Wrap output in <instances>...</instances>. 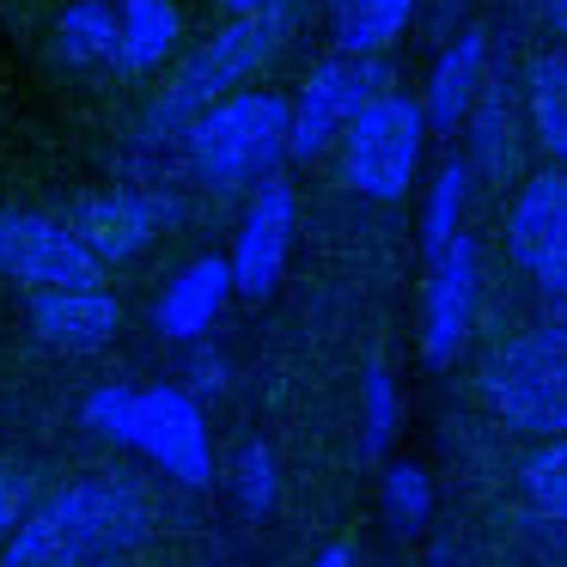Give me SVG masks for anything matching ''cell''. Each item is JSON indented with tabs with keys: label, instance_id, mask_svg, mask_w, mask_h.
I'll use <instances>...</instances> for the list:
<instances>
[{
	"label": "cell",
	"instance_id": "cell-1",
	"mask_svg": "<svg viewBox=\"0 0 567 567\" xmlns=\"http://www.w3.org/2000/svg\"><path fill=\"white\" fill-rule=\"evenodd\" d=\"M153 530V501L128 476H80L31 506V518L0 549V567H92L141 549Z\"/></svg>",
	"mask_w": 567,
	"mask_h": 567
},
{
	"label": "cell",
	"instance_id": "cell-2",
	"mask_svg": "<svg viewBox=\"0 0 567 567\" xmlns=\"http://www.w3.org/2000/svg\"><path fill=\"white\" fill-rule=\"evenodd\" d=\"M189 177L214 196H238L250 189L257 196L269 177H281V159H293V99L269 86H250L238 99L214 104L208 116L177 135Z\"/></svg>",
	"mask_w": 567,
	"mask_h": 567
},
{
	"label": "cell",
	"instance_id": "cell-3",
	"mask_svg": "<svg viewBox=\"0 0 567 567\" xmlns=\"http://www.w3.org/2000/svg\"><path fill=\"white\" fill-rule=\"evenodd\" d=\"M287 43V7L281 13H257V19H226L214 38H202L196 50L177 62V74L159 86V99L147 104V141H177L196 116H208L214 104L250 92V80L281 55Z\"/></svg>",
	"mask_w": 567,
	"mask_h": 567
},
{
	"label": "cell",
	"instance_id": "cell-4",
	"mask_svg": "<svg viewBox=\"0 0 567 567\" xmlns=\"http://www.w3.org/2000/svg\"><path fill=\"white\" fill-rule=\"evenodd\" d=\"M488 415L530 440H567V323H543L501 342L476 372Z\"/></svg>",
	"mask_w": 567,
	"mask_h": 567
},
{
	"label": "cell",
	"instance_id": "cell-5",
	"mask_svg": "<svg viewBox=\"0 0 567 567\" xmlns=\"http://www.w3.org/2000/svg\"><path fill=\"white\" fill-rule=\"evenodd\" d=\"M427 111L409 92H391L372 111H360V123L342 135L336 165H342V184L367 202H403L409 184L421 177V153H427Z\"/></svg>",
	"mask_w": 567,
	"mask_h": 567
},
{
	"label": "cell",
	"instance_id": "cell-6",
	"mask_svg": "<svg viewBox=\"0 0 567 567\" xmlns=\"http://www.w3.org/2000/svg\"><path fill=\"white\" fill-rule=\"evenodd\" d=\"M379 99H391L384 55H323L306 74V86L293 92V159H323L330 147H342L360 111H372Z\"/></svg>",
	"mask_w": 567,
	"mask_h": 567
},
{
	"label": "cell",
	"instance_id": "cell-7",
	"mask_svg": "<svg viewBox=\"0 0 567 567\" xmlns=\"http://www.w3.org/2000/svg\"><path fill=\"white\" fill-rule=\"evenodd\" d=\"M506 257L525 281H537L543 299L567 293V172L549 165V172L525 177L506 208Z\"/></svg>",
	"mask_w": 567,
	"mask_h": 567
},
{
	"label": "cell",
	"instance_id": "cell-8",
	"mask_svg": "<svg viewBox=\"0 0 567 567\" xmlns=\"http://www.w3.org/2000/svg\"><path fill=\"white\" fill-rule=\"evenodd\" d=\"M0 275L25 281L31 293L104 287V262L80 245L74 220L55 214H0Z\"/></svg>",
	"mask_w": 567,
	"mask_h": 567
},
{
	"label": "cell",
	"instance_id": "cell-9",
	"mask_svg": "<svg viewBox=\"0 0 567 567\" xmlns=\"http://www.w3.org/2000/svg\"><path fill=\"white\" fill-rule=\"evenodd\" d=\"M476 306H482V245L457 238L452 250L427 262L421 281V360L427 367H452L464 354L470 330H476Z\"/></svg>",
	"mask_w": 567,
	"mask_h": 567
},
{
	"label": "cell",
	"instance_id": "cell-10",
	"mask_svg": "<svg viewBox=\"0 0 567 567\" xmlns=\"http://www.w3.org/2000/svg\"><path fill=\"white\" fill-rule=\"evenodd\" d=\"M128 445L184 488H202L214 476V440H208V421H202V396H189L184 384L141 391V415Z\"/></svg>",
	"mask_w": 567,
	"mask_h": 567
},
{
	"label": "cell",
	"instance_id": "cell-11",
	"mask_svg": "<svg viewBox=\"0 0 567 567\" xmlns=\"http://www.w3.org/2000/svg\"><path fill=\"white\" fill-rule=\"evenodd\" d=\"M293 226H299V202L287 177H269L257 196L245 202V220L233 238V281L245 299H269L281 287L287 250H293Z\"/></svg>",
	"mask_w": 567,
	"mask_h": 567
},
{
	"label": "cell",
	"instance_id": "cell-12",
	"mask_svg": "<svg viewBox=\"0 0 567 567\" xmlns=\"http://www.w3.org/2000/svg\"><path fill=\"white\" fill-rule=\"evenodd\" d=\"M172 220H177V208L159 189H104V196H86L74 208L80 245H86L104 269H111V262H135Z\"/></svg>",
	"mask_w": 567,
	"mask_h": 567
},
{
	"label": "cell",
	"instance_id": "cell-13",
	"mask_svg": "<svg viewBox=\"0 0 567 567\" xmlns=\"http://www.w3.org/2000/svg\"><path fill=\"white\" fill-rule=\"evenodd\" d=\"M233 293H238L233 257H214V250L208 257H189L184 269L159 287V299H153V330H159L165 342H202V336L214 330V318L233 306Z\"/></svg>",
	"mask_w": 567,
	"mask_h": 567
},
{
	"label": "cell",
	"instance_id": "cell-14",
	"mask_svg": "<svg viewBox=\"0 0 567 567\" xmlns=\"http://www.w3.org/2000/svg\"><path fill=\"white\" fill-rule=\"evenodd\" d=\"M123 330V306L111 287H62V293H31V336L55 354H99Z\"/></svg>",
	"mask_w": 567,
	"mask_h": 567
},
{
	"label": "cell",
	"instance_id": "cell-15",
	"mask_svg": "<svg viewBox=\"0 0 567 567\" xmlns=\"http://www.w3.org/2000/svg\"><path fill=\"white\" fill-rule=\"evenodd\" d=\"M482 92H488V38L482 31H457L440 50V62L427 68V86H421L427 128L433 135H457L476 116Z\"/></svg>",
	"mask_w": 567,
	"mask_h": 567
},
{
	"label": "cell",
	"instance_id": "cell-16",
	"mask_svg": "<svg viewBox=\"0 0 567 567\" xmlns=\"http://www.w3.org/2000/svg\"><path fill=\"white\" fill-rule=\"evenodd\" d=\"M55 62L99 74V68H123V19L111 0H74L55 19Z\"/></svg>",
	"mask_w": 567,
	"mask_h": 567
},
{
	"label": "cell",
	"instance_id": "cell-17",
	"mask_svg": "<svg viewBox=\"0 0 567 567\" xmlns=\"http://www.w3.org/2000/svg\"><path fill=\"white\" fill-rule=\"evenodd\" d=\"M116 19H123V74H153L177 55L184 19L172 0H116Z\"/></svg>",
	"mask_w": 567,
	"mask_h": 567
},
{
	"label": "cell",
	"instance_id": "cell-18",
	"mask_svg": "<svg viewBox=\"0 0 567 567\" xmlns=\"http://www.w3.org/2000/svg\"><path fill=\"white\" fill-rule=\"evenodd\" d=\"M464 141H470V172L488 177V184H506L518 165V123H513V99H506L501 86L488 80V92H482L476 116L464 123Z\"/></svg>",
	"mask_w": 567,
	"mask_h": 567
},
{
	"label": "cell",
	"instance_id": "cell-19",
	"mask_svg": "<svg viewBox=\"0 0 567 567\" xmlns=\"http://www.w3.org/2000/svg\"><path fill=\"white\" fill-rule=\"evenodd\" d=\"M421 0H336L330 7V31L342 55H384L396 38L409 31Z\"/></svg>",
	"mask_w": 567,
	"mask_h": 567
},
{
	"label": "cell",
	"instance_id": "cell-20",
	"mask_svg": "<svg viewBox=\"0 0 567 567\" xmlns=\"http://www.w3.org/2000/svg\"><path fill=\"white\" fill-rule=\"evenodd\" d=\"M525 111H530V135L543 141V153L567 172V50H549L530 62Z\"/></svg>",
	"mask_w": 567,
	"mask_h": 567
},
{
	"label": "cell",
	"instance_id": "cell-21",
	"mask_svg": "<svg viewBox=\"0 0 567 567\" xmlns=\"http://www.w3.org/2000/svg\"><path fill=\"white\" fill-rule=\"evenodd\" d=\"M470 184H476L470 159H445L440 172H433V184H427V208H421V250H427V262L440 257V250H452L457 238H464Z\"/></svg>",
	"mask_w": 567,
	"mask_h": 567
},
{
	"label": "cell",
	"instance_id": "cell-22",
	"mask_svg": "<svg viewBox=\"0 0 567 567\" xmlns=\"http://www.w3.org/2000/svg\"><path fill=\"white\" fill-rule=\"evenodd\" d=\"M379 494H384V525H391L396 537H415V530L433 518V476L421 464H409V457L384 464Z\"/></svg>",
	"mask_w": 567,
	"mask_h": 567
},
{
	"label": "cell",
	"instance_id": "cell-23",
	"mask_svg": "<svg viewBox=\"0 0 567 567\" xmlns=\"http://www.w3.org/2000/svg\"><path fill=\"white\" fill-rule=\"evenodd\" d=\"M396 440V379L384 360H372L360 379V457H384Z\"/></svg>",
	"mask_w": 567,
	"mask_h": 567
},
{
	"label": "cell",
	"instance_id": "cell-24",
	"mask_svg": "<svg viewBox=\"0 0 567 567\" xmlns=\"http://www.w3.org/2000/svg\"><path fill=\"white\" fill-rule=\"evenodd\" d=\"M518 488H525V501L537 506L543 518L567 525V440L537 445V452L525 457V470H518Z\"/></svg>",
	"mask_w": 567,
	"mask_h": 567
},
{
	"label": "cell",
	"instance_id": "cell-25",
	"mask_svg": "<svg viewBox=\"0 0 567 567\" xmlns=\"http://www.w3.org/2000/svg\"><path fill=\"white\" fill-rule=\"evenodd\" d=\"M275 494H281V470H275V452L262 440L238 445L233 457V501L245 506V518H269Z\"/></svg>",
	"mask_w": 567,
	"mask_h": 567
},
{
	"label": "cell",
	"instance_id": "cell-26",
	"mask_svg": "<svg viewBox=\"0 0 567 567\" xmlns=\"http://www.w3.org/2000/svg\"><path fill=\"white\" fill-rule=\"evenodd\" d=\"M135 415H141V391H135V384H99V391L80 403V421H86L99 440H111V445L135 440Z\"/></svg>",
	"mask_w": 567,
	"mask_h": 567
},
{
	"label": "cell",
	"instance_id": "cell-27",
	"mask_svg": "<svg viewBox=\"0 0 567 567\" xmlns=\"http://www.w3.org/2000/svg\"><path fill=\"white\" fill-rule=\"evenodd\" d=\"M25 501H31V482L19 476V470H0V549L13 543V530L25 525Z\"/></svg>",
	"mask_w": 567,
	"mask_h": 567
},
{
	"label": "cell",
	"instance_id": "cell-28",
	"mask_svg": "<svg viewBox=\"0 0 567 567\" xmlns=\"http://www.w3.org/2000/svg\"><path fill=\"white\" fill-rule=\"evenodd\" d=\"M184 391H189V396H220V391H226V360L202 348V354L189 360V379H184Z\"/></svg>",
	"mask_w": 567,
	"mask_h": 567
},
{
	"label": "cell",
	"instance_id": "cell-29",
	"mask_svg": "<svg viewBox=\"0 0 567 567\" xmlns=\"http://www.w3.org/2000/svg\"><path fill=\"white\" fill-rule=\"evenodd\" d=\"M220 7H226L233 19H257V13H281L287 0H220Z\"/></svg>",
	"mask_w": 567,
	"mask_h": 567
},
{
	"label": "cell",
	"instance_id": "cell-30",
	"mask_svg": "<svg viewBox=\"0 0 567 567\" xmlns=\"http://www.w3.org/2000/svg\"><path fill=\"white\" fill-rule=\"evenodd\" d=\"M311 567H354V555H348V543H330V549H323Z\"/></svg>",
	"mask_w": 567,
	"mask_h": 567
},
{
	"label": "cell",
	"instance_id": "cell-31",
	"mask_svg": "<svg viewBox=\"0 0 567 567\" xmlns=\"http://www.w3.org/2000/svg\"><path fill=\"white\" fill-rule=\"evenodd\" d=\"M543 19H549V25L567 38V0H543Z\"/></svg>",
	"mask_w": 567,
	"mask_h": 567
},
{
	"label": "cell",
	"instance_id": "cell-32",
	"mask_svg": "<svg viewBox=\"0 0 567 567\" xmlns=\"http://www.w3.org/2000/svg\"><path fill=\"white\" fill-rule=\"evenodd\" d=\"M549 323H567V293H561V299H549Z\"/></svg>",
	"mask_w": 567,
	"mask_h": 567
},
{
	"label": "cell",
	"instance_id": "cell-33",
	"mask_svg": "<svg viewBox=\"0 0 567 567\" xmlns=\"http://www.w3.org/2000/svg\"><path fill=\"white\" fill-rule=\"evenodd\" d=\"M92 567H123V555H111V561H92Z\"/></svg>",
	"mask_w": 567,
	"mask_h": 567
},
{
	"label": "cell",
	"instance_id": "cell-34",
	"mask_svg": "<svg viewBox=\"0 0 567 567\" xmlns=\"http://www.w3.org/2000/svg\"><path fill=\"white\" fill-rule=\"evenodd\" d=\"M323 7H336V0H323Z\"/></svg>",
	"mask_w": 567,
	"mask_h": 567
}]
</instances>
